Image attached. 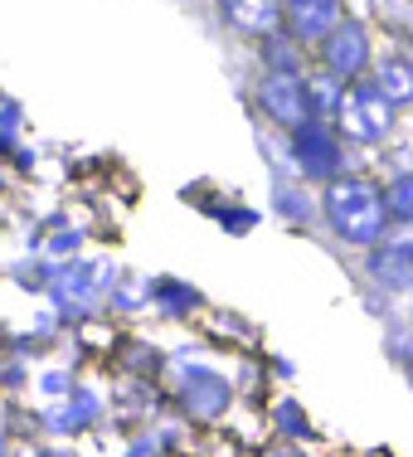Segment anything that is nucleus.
I'll use <instances>...</instances> for the list:
<instances>
[{
	"label": "nucleus",
	"mask_w": 413,
	"mask_h": 457,
	"mask_svg": "<svg viewBox=\"0 0 413 457\" xmlns=\"http://www.w3.org/2000/svg\"><path fill=\"white\" fill-rule=\"evenodd\" d=\"M326 220L351 244H375L384 234V200H379V190L369 180H355V176L331 180V190H326Z\"/></svg>",
	"instance_id": "obj_1"
},
{
	"label": "nucleus",
	"mask_w": 413,
	"mask_h": 457,
	"mask_svg": "<svg viewBox=\"0 0 413 457\" xmlns=\"http://www.w3.org/2000/svg\"><path fill=\"white\" fill-rule=\"evenodd\" d=\"M335 117H341V132L351 141H379L394 127V107L384 103V93H379L375 83H360L355 93H341Z\"/></svg>",
	"instance_id": "obj_2"
},
{
	"label": "nucleus",
	"mask_w": 413,
	"mask_h": 457,
	"mask_svg": "<svg viewBox=\"0 0 413 457\" xmlns=\"http://www.w3.org/2000/svg\"><path fill=\"white\" fill-rule=\"evenodd\" d=\"M321 59H326V79H335V83H341V79L345 83L360 79V69H365V59H369L365 29L355 25V20H341V25L321 39Z\"/></svg>",
	"instance_id": "obj_3"
},
{
	"label": "nucleus",
	"mask_w": 413,
	"mask_h": 457,
	"mask_svg": "<svg viewBox=\"0 0 413 457\" xmlns=\"http://www.w3.org/2000/svg\"><path fill=\"white\" fill-rule=\"evenodd\" d=\"M287 35L297 45H321L335 25H341V0H287Z\"/></svg>",
	"instance_id": "obj_4"
},
{
	"label": "nucleus",
	"mask_w": 413,
	"mask_h": 457,
	"mask_svg": "<svg viewBox=\"0 0 413 457\" xmlns=\"http://www.w3.org/2000/svg\"><path fill=\"white\" fill-rule=\"evenodd\" d=\"M263 112L282 127H301L307 122V83L297 73H268L263 79Z\"/></svg>",
	"instance_id": "obj_5"
},
{
	"label": "nucleus",
	"mask_w": 413,
	"mask_h": 457,
	"mask_svg": "<svg viewBox=\"0 0 413 457\" xmlns=\"http://www.w3.org/2000/svg\"><path fill=\"white\" fill-rule=\"evenodd\" d=\"M297 161L311 180H331L341 170V141L317 122H301L297 127Z\"/></svg>",
	"instance_id": "obj_6"
},
{
	"label": "nucleus",
	"mask_w": 413,
	"mask_h": 457,
	"mask_svg": "<svg viewBox=\"0 0 413 457\" xmlns=\"http://www.w3.org/2000/svg\"><path fill=\"white\" fill-rule=\"evenodd\" d=\"M224 15L248 35H277L282 25V0H224Z\"/></svg>",
	"instance_id": "obj_7"
},
{
	"label": "nucleus",
	"mask_w": 413,
	"mask_h": 457,
	"mask_svg": "<svg viewBox=\"0 0 413 457\" xmlns=\"http://www.w3.org/2000/svg\"><path fill=\"white\" fill-rule=\"evenodd\" d=\"M375 88L384 93L389 107H394V103H413V63H404V59H384V63H379Z\"/></svg>",
	"instance_id": "obj_8"
},
{
	"label": "nucleus",
	"mask_w": 413,
	"mask_h": 457,
	"mask_svg": "<svg viewBox=\"0 0 413 457\" xmlns=\"http://www.w3.org/2000/svg\"><path fill=\"white\" fill-rule=\"evenodd\" d=\"M379 200H384V210L394 214L399 224L413 220V176H399V180H389L384 190H379Z\"/></svg>",
	"instance_id": "obj_9"
},
{
	"label": "nucleus",
	"mask_w": 413,
	"mask_h": 457,
	"mask_svg": "<svg viewBox=\"0 0 413 457\" xmlns=\"http://www.w3.org/2000/svg\"><path fill=\"white\" fill-rule=\"evenodd\" d=\"M384 253H394V258H413V220H404L399 228H389V234H384Z\"/></svg>",
	"instance_id": "obj_10"
}]
</instances>
